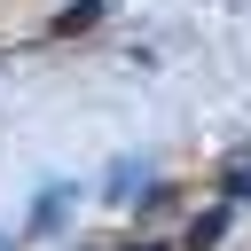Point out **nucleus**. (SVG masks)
<instances>
[{"label":"nucleus","instance_id":"nucleus-1","mask_svg":"<svg viewBox=\"0 0 251 251\" xmlns=\"http://www.w3.org/2000/svg\"><path fill=\"white\" fill-rule=\"evenodd\" d=\"M227 235V212H204V220H188V251H212Z\"/></svg>","mask_w":251,"mask_h":251},{"label":"nucleus","instance_id":"nucleus-2","mask_svg":"<svg viewBox=\"0 0 251 251\" xmlns=\"http://www.w3.org/2000/svg\"><path fill=\"white\" fill-rule=\"evenodd\" d=\"M220 188H227V204H251V149L227 165V180H220Z\"/></svg>","mask_w":251,"mask_h":251},{"label":"nucleus","instance_id":"nucleus-3","mask_svg":"<svg viewBox=\"0 0 251 251\" xmlns=\"http://www.w3.org/2000/svg\"><path fill=\"white\" fill-rule=\"evenodd\" d=\"M94 16H102V0H78V8H63V16H55V31H86Z\"/></svg>","mask_w":251,"mask_h":251},{"label":"nucleus","instance_id":"nucleus-4","mask_svg":"<svg viewBox=\"0 0 251 251\" xmlns=\"http://www.w3.org/2000/svg\"><path fill=\"white\" fill-rule=\"evenodd\" d=\"M126 251H165V243H126Z\"/></svg>","mask_w":251,"mask_h":251}]
</instances>
